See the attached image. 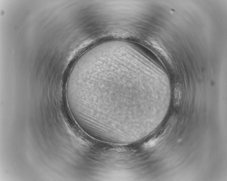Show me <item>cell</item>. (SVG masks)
<instances>
[{
    "instance_id": "1",
    "label": "cell",
    "mask_w": 227,
    "mask_h": 181,
    "mask_svg": "<svg viewBox=\"0 0 227 181\" xmlns=\"http://www.w3.org/2000/svg\"><path fill=\"white\" fill-rule=\"evenodd\" d=\"M158 140L157 139H153L149 140V141L145 143L144 146L145 147L151 148L154 147L156 144L158 142Z\"/></svg>"
}]
</instances>
